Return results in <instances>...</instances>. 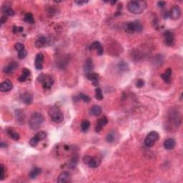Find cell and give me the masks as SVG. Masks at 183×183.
Wrapping results in <instances>:
<instances>
[{
  "mask_svg": "<svg viewBox=\"0 0 183 183\" xmlns=\"http://www.w3.org/2000/svg\"><path fill=\"white\" fill-rule=\"evenodd\" d=\"M167 130L170 132H175L179 128L182 122L181 114L177 110H172L169 112L167 118Z\"/></svg>",
  "mask_w": 183,
  "mask_h": 183,
  "instance_id": "6da1fadb",
  "label": "cell"
},
{
  "mask_svg": "<svg viewBox=\"0 0 183 183\" xmlns=\"http://www.w3.org/2000/svg\"><path fill=\"white\" fill-rule=\"evenodd\" d=\"M147 3L145 1H130L127 4V9L135 14H141L146 9Z\"/></svg>",
  "mask_w": 183,
  "mask_h": 183,
  "instance_id": "7a4b0ae2",
  "label": "cell"
},
{
  "mask_svg": "<svg viewBox=\"0 0 183 183\" xmlns=\"http://www.w3.org/2000/svg\"><path fill=\"white\" fill-rule=\"evenodd\" d=\"M45 122V117L41 113L35 112L31 115V117L29 120L30 127L32 130H37Z\"/></svg>",
  "mask_w": 183,
  "mask_h": 183,
  "instance_id": "3957f363",
  "label": "cell"
},
{
  "mask_svg": "<svg viewBox=\"0 0 183 183\" xmlns=\"http://www.w3.org/2000/svg\"><path fill=\"white\" fill-rule=\"evenodd\" d=\"M48 114L51 118L52 121L55 123H60L64 119V115L58 107L52 106L49 108Z\"/></svg>",
  "mask_w": 183,
  "mask_h": 183,
  "instance_id": "277c9868",
  "label": "cell"
},
{
  "mask_svg": "<svg viewBox=\"0 0 183 183\" xmlns=\"http://www.w3.org/2000/svg\"><path fill=\"white\" fill-rule=\"evenodd\" d=\"M38 81L42 84L45 90H49L54 85V79L50 75L41 74L38 77Z\"/></svg>",
  "mask_w": 183,
  "mask_h": 183,
  "instance_id": "5b68a950",
  "label": "cell"
},
{
  "mask_svg": "<svg viewBox=\"0 0 183 183\" xmlns=\"http://www.w3.org/2000/svg\"><path fill=\"white\" fill-rule=\"evenodd\" d=\"M124 29L127 32L133 33V32H140L143 30L142 25L139 21H134V22H129L124 24Z\"/></svg>",
  "mask_w": 183,
  "mask_h": 183,
  "instance_id": "8992f818",
  "label": "cell"
},
{
  "mask_svg": "<svg viewBox=\"0 0 183 183\" xmlns=\"http://www.w3.org/2000/svg\"><path fill=\"white\" fill-rule=\"evenodd\" d=\"M160 138V134L156 131H152L150 133L147 135L146 138H145V145L147 147H152L155 145V142H157Z\"/></svg>",
  "mask_w": 183,
  "mask_h": 183,
  "instance_id": "52a82bcc",
  "label": "cell"
},
{
  "mask_svg": "<svg viewBox=\"0 0 183 183\" xmlns=\"http://www.w3.org/2000/svg\"><path fill=\"white\" fill-rule=\"evenodd\" d=\"M47 138V133L45 131H40L38 132L37 133L32 137V139L30 140V145L32 147H37V145H38L39 142L40 141H42Z\"/></svg>",
  "mask_w": 183,
  "mask_h": 183,
  "instance_id": "ba28073f",
  "label": "cell"
},
{
  "mask_svg": "<svg viewBox=\"0 0 183 183\" xmlns=\"http://www.w3.org/2000/svg\"><path fill=\"white\" fill-rule=\"evenodd\" d=\"M165 44L168 47H172L175 43V36L172 32L170 30L165 31L163 34Z\"/></svg>",
  "mask_w": 183,
  "mask_h": 183,
  "instance_id": "9c48e42d",
  "label": "cell"
},
{
  "mask_svg": "<svg viewBox=\"0 0 183 183\" xmlns=\"http://www.w3.org/2000/svg\"><path fill=\"white\" fill-rule=\"evenodd\" d=\"M168 14H169V17H170L171 19H175V20L179 19L181 17L180 8L179 6L174 5L172 7L170 11L168 12Z\"/></svg>",
  "mask_w": 183,
  "mask_h": 183,
  "instance_id": "30bf717a",
  "label": "cell"
},
{
  "mask_svg": "<svg viewBox=\"0 0 183 183\" xmlns=\"http://www.w3.org/2000/svg\"><path fill=\"white\" fill-rule=\"evenodd\" d=\"M18 67L19 64L17 61H12V62H10L9 64H7V65L4 67L3 72L5 74H12L17 69Z\"/></svg>",
  "mask_w": 183,
  "mask_h": 183,
  "instance_id": "8fae6325",
  "label": "cell"
},
{
  "mask_svg": "<svg viewBox=\"0 0 183 183\" xmlns=\"http://www.w3.org/2000/svg\"><path fill=\"white\" fill-rule=\"evenodd\" d=\"M44 55L42 53H39L36 55L35 60V67L37 70H42L43 69Z\"/></svg>",
  "mask_w": 183,
  "mask_h": 183,
  "instance_id": "7c38bea8",
  "label": "cell"
},
{
  "mask_svg": "<svg viewBox=\"0 0 183 183\" xmlns=\"http://www.w3.org/2000/svg\"><path fill=\"white\" fill-rule=\"evenodd\" d=\"M87 75V78L92 82V85L95 87H98L99 85V82H100V75L97 73H93V72H90V73L86 74Z\"/></svg>",
  "mask_w": 183,
  "mask_h": 183,
  "instance_id": "4fadbf2b",
  "label": "cell"
},
{
  "mask_svg": "<svg viewBox=\"0 0 183 183\" xmlns=\"http://www.w3.org/2000/svg\"><path fill=\"white\" fill-rule=\"evenodd\" d=\"M49 43V40L45 36H41L39 37L35 42V46L37 48H42L46 47Z\"/></svg>",
  "mask_w": 183,
  "mask_h": 183,
  "instance_id": "5bb4252c",
  "label": "cell"
},
{
  "mask_svg": "<svg viewBox=\"0 0 183 183\" xmlns=\"http://www.w3.org/2000/svg\"><path fill=\"white\" fill-rule=\"evenodd\" d=\"M107 122H108L107 118L105 116H103L101 119H100L98 122H97L96 127H95V131H96L97 132H100V131L102 129L103 127L107 124Z\"/></svg>",
  "mask_w": 183,
  "mask_h": 183,
  "instance_id": "9a60e30c",
  "label": "cell"
},
{
  "mask_svg": "<svg viewBox=\"0 0 183 183\" xmlns=\"http://www.w3.org/2000/svg\"><path fill=\"white\" fill-rule=\"evenodd\" d=\"M83 69L86 74H88V73H90V72H92V71L94 69V64H93V61H92V59L88 58V59H86L85 63H84Z\"/></svg>",
  "mask_w": 183,
  "mask_h": 183,
  "instance_id": "2e32d148",
  "label": "cell"
},
{
  "mask_svg": "<svg viewBox=\"0 0 183 183\" xmlns=\"http://www.w3.org/2000/svg\"><path fill=\"white\" fill-rule=\"evenodd\" d=\"M71 174L69 172H63L59 175L57 179V182L59 183H64L67 182L70 180Z\"/></svg>",
  "mask_w": 183,
  "mask_h": 183,
  "instance_id": "e0dca14e",
  "label": "cell"
},
{
  "mask_svg": "<svg viewBox=\"0 0 183 183\" xmlns=\"http://www.w3.org/2000/svg\"><path fill=\"white\" fill-rule=\"evenodd\" d=\"M31 76V71L27 68H23L22 72V74L19 77L18 80L20 82H25L28 79L29 77Z\"/></svg>",
  "mask_w": 183,
  "mask_h": 183,
  "instance_id": "ac0fdd59",
  "label": "cell"
},
{
  "mask_svg": "<svg viewBox=\"0 0 183 183\" xmlns=\"http://www.w3.org/2000/svg\"><path fill=\"white\" fill-rule=\"evenodd\" d=\"M13 88V85L12 82L9 80H6L3 82L0 85V90L2 92H6L10 91Z\"/></svg>",
  "mask_w": 183,
  "mask_h": 183,
  "instance_id": "d6986e66",
  "label": "cell"
},
{
  "mask_svg": "<svg viewBox=\"0 0 183 183\" xmlns=\"http://www.w3.org/2000/svg\"><path fill=\"white\" fill-rule=\"evenodd\" d=\"M172 71L171 68H168L166 71L160 75L161 78L164 80V82L167 84H170L171 82V76Z\"/></svg>",
  "mask_w": 183,
  "mask_h": 183,
  "instance_id": "ffe728a7",
  "label": "cell"
},
{
  "mask_svg": "<svg viewBox=\"0 0 183 183\" xmlns=\"http://www.w3.org/2000/svg\"><path fill=\"white\" fill-rule=\"evenodd\" d=\"M90 49H95L98 52V54L99 55H102L104 53V49H103L102 46L99 42H94L93 43L90 45Z\"/></svg>",
  "mask_w": 183,
  "mask_h": 183,
  "instance_id": "44dd1931",
  "label": "cell"
},
{
  "mask_svg": "<svg viewBox=\"0 0 183 183\" xmlns=\"http://www.w3.org/2000/svg\"><path fill=\"white\" fill-rule=\"evenodd\" d=\"M176 145V142L174 139L169 138L167 139L164 142V147L167 150H172L175 148Z\"/></svg>",
  "mask_w": 183,
  "mask_h": 183,
  "instance_id": "7402d4cb",
  "label": "cell"
},
{
  "mask_svg": "<svg viewBox=\"0 0 183 183\" xmlns=\"http://www.w3.org/2000/svg\"><path fill=\"white\" fill-rule=\"evenodd\" d=\"M1 12H2L3 14L7 16V17H13L14 15V11L12 9V7H10L9 6H3L1 7Z\"/></svg>",
  "mask_w": 183,
  "mask_h": 183,
  "instance_id": "603a6c76",
  "label": "cell"
},
{
  "mask_svg": "<svg viewBox=\"0 0 183 183\" xmlns=\"http://www.w3.org/2000/svg\"><path fill=\"white\" fill-rule=\"evenodd\" d=\"M90 112L92 115L98 117L100 116L102 114V108L99 105H94L92 107L91 109L90 110Z\"/></svg>",
  "mask_w": 183,
  "mask_h": 183,
  "instance_id": "cb8c5ba5",
  "label": "cell"
},
{
  "mask_svg": "<svg viewBox=\"0 0 183 183\" xmlns=\"http://www.w3.org/2000/svg\"><path fill=\"white\" fill-rule=\"evenodd\" d=\"M21 100H22V101L25 104L30 105L32 102V96L30 93L26 92V93L22 94V95H21Z\"/></svg>",
  "mask_w": 183,
  "mask_h": 183,
  "instance_id": "d4e9b609",
  "label": "cell"
},
{
  "mask_svg": "<svg viewBox=\"0 0 183 183\" xmlns=\"http://www.w3.org/2000/svg\"><path fill=\"white\" fill-rule=\"evenodd\" d=\"M42 172V169L40 167H35L32 169L29 174V177L30 179H35L37 176L40 175Z\"/></svg>",
  "mask_w": 183,
  "mask_h": 183,
  "instance_id": "484cf974",
  "label": "cell"
},
{
  "mask_svg": "<svg viewBox=\"0 0 183 183\" xmlns=\"http://www.w3.org/2000/svg\"><path fill=\"white\" fill-rule=\"evenodd\" d=\"M100 163H101V160L100 158H96V157H92L91 161L89 163V166L91 168H97L98 167L100 166Z\"/></svg>",
  "mask_w": 183,
  "mask_h": 183,
  "instance_id": "4316f807",
  "label": "cell"
},
{
  "mask_svg": "<svg viewBox=\"0 0 183 183\" xmlns=\"http://www.w3.org/2000/svg\"><path fill=\"white\" fill-rule=\"evenodd\" d=\"M7 134L8 135H9V137L14 141H18L19 140V138H20V136H19L18 132H15V131H14L13 129H8Z\"/></svg>",
  "mask_w": 183,
  "mask_h": 183,
  "instance_id": "83f0119b",
  "label": "cell"
},
{
  "mask_svg": "<svg viewBox=\"0 0 183 183\" xmlns=\"http://www.w3.org/2000/svg\"><path fill=\"white\" fill-rule=\"evenodd\" d=\"M15 117H16V119H17V121H18V122H23L25 119V114H24L23 112L20 110H15Z\"/></svg>",
  "mask_w": 183,
  "mask_h": 183,
  "instance_id": "f1b7e54d",
  "label": "cell"
},
{
  "mask_svg": "<svg viewBox=\"0 0 183 183\" xmlns=\"http://www.w3.org/2000/svg\"><path fill=\"white\" fill-rule=\"evenodd\" d=\"M78 160H79L78 156H77V155H74L72 158V159H71L70 162H69V167L70 168V169H74V168L76 167V166H77V163H78Z\"/></svg>",
  "mask_w": 183,
  "mask_h": 183,
  "instance_id": "f546056e",
  "label": "cell"
},
{
  "mask_svg": "<svg viewBox=\"0 0 183 183\" xmlns=\"http://www.w3.org/2000/svg\"><path fill=\"white\" fill-rule=\"evenodd\" d=\"M24 20L29 24L35 23V19H34L33 14H32V13H27V14H26L25 16V18H24Z\"/></svg>",
  "mask_w": 183,
  "mask_h": 183,
  "instance_id": "4dcf8cb0",
  "label": "cell"
},
{
  "mask_svg": "<svg viewBox=\"0 0 183 183\" xmlns=\"http://www.w3.org/2000/svg\"><path fill=\"white\" fill-rule=\"evenodd\" d=\"M118 69L120 71L125 72V71L128 70L129 66L128 64H127V63L125 62V61H120V62L118 64Z\"/></svg>",
  "mask_w": 183,
  "mask_h": 183,
  "instance_id": "1f68e13d",
  "label": "cell"
},
{
  "mask_svg": "<svg viewBox=\"0 0 183 183\" xmlns=\"http://www.w3.org/2000/svg\"><path fill=\"white\" fill-rule=\"evenodd\" d=\"M90 127V122L88 120H84L81 124V129L82 132H85L88 130Z\"/></svg>",
  "mask_w": 183,
  "mask_h": 183,
  "instance_id": "d6a6232c",
  "label": "cell"
},
{
  "mask_svg": "<svg viewBox=\"0 0 183 183\" xmlns=\"http://www.w3.org/2000/svg\"><path fill=\"white\" fill-rule=\"evenodd\" d=\"M95 98L98 100H102L103 99L102 91L100 87H97L95 90Z\"/></svg>",
  "mask_w": 183,
  "mask_h": 183,
  "instance_id": "836d02e7",
  "label": "cell"
},
{
  "mask_svg": "<svg viewBox=\"0 0 183 183\" xmlns=\"http://www.w3.org/2000/svg\"><path fill=\"white\" fill-rule=\"evenodd\" d=\"M78 97H79V100H82V101H84L86 103H88V102H90V97L87 96V95H85V94H83V93L79 94Z\"/></svg>",
  "mask_w": 183,
  "mask_h": 183,
  "instance_id": "e575fe53",
  "label": "cell"
},
{
  "mask_svg": "<svg viewBox=\"0 0 183 183\" xmlns=\"http://www.w3.org/2000/svg\"><path fill=\"white\" fill-rule=\"evenodd\" d=\"M5 167L3 165H0V180H3L5 177Z\"/></svg>",
  "mask_w": 183,
  "mask_h": 183,
  "instance_id": "d590c367",
  "label": "cell"
},
{
  "mask_svg": "<svg viewBox=\"0 0 183 183\" xmlns=\"http://www.w3.org/2000/svg\"><path fill=\"white\" fill-rule=\"evenodd\" d=\"M114 139H115V136H114V134L113 133V132H110V133L107 135L106 140L107 142L112 143V142H114Z\"/></svg>",
  "mask_w": 183,
  "mask_h": 183,
  "instance_id": "8d00e7d4",
  "label": "cell"
},
{
  "mask_svg": "<svg viewBox=\"0 0 183 183\" xmlns=\"http://www.w3.org/2000/svg\"><path fill=\"white\" fill-rule=\"evenodd\" d=\"M27 56V50H26L25 49H23V50H22V51H20V52H18V57H19V59H25V58Z\"/></svg>",
  "mask_w": 183,
  "mask_h": 183,
  "instance_id": "74e56055",
  "label": "cell"
},
{
  "mask_svg": "<svg viewBox=\"0 0 183 183\" xmlns=\"http://www.w3.org/2000/svg\"><path fill=\"white\" fill-rule=\"evenodd\" d=\"M14 48H15V49L18 52H20V51H22V50L25 49V45H24L23 44L21 43V42L16 43L15 46H14Z\"/></svg>",
  "mask_w": 183,
  "mask_h": 183,
  "instance_id": "f35d334b",
  "label": "cell"
},
{
  "mask_svg": "<svg viewBox=\"0 0 183 183\" xmlns=\"http://www.w3.org/2000/svg\"><path fill=\"white\" fill-rule=\"evenodd\" d=\"M136 87H138V88H141V87H144L145 85V81L142 79H138L135 82Z\"/></svg>",
  "mask_w": 183,
  "mask_h": 183,
  "instance_id": "ab89813d",
  "label": "cell"
},
{
  "mask_svg": "<svg viewBox=\"0 0 183 183\" xmlns=\"http://www.w3.org/2000/svg\"><path fill=\"white\" fill-rule=\"evenodd\" d=\"M92 158V156H90V155H85V156H84L83 158H82V162L84 163V164L89 165V163L91 161Z\"/></svg>",
  "mask_w": 183,
  "mask_h": 183,
  "instance_id": "60d3db41",
  "label": "cell"
},
{
  "mask_svg": "<svg viewBox=\"0 0 183 183\" xmlns=\"http://www.w3.org/2000/svg\"><path fill=\"white\" fill-rule=\"evenodd\" d=\"M24 30V28L22 27H17V26H14L13 27L12 31L14 33H18V32H22Z\"/></svg>",
  "mask_w": 183,
  "mask_h": 183,
  "instance_id": "b9f144b4",
  "label": "cell"
},
{
  "mask_svg": "<svg viewBox=\"0 0 183 183\" xmlns=\"http://www.w3.org/2000/svg\"><path fill=\"white\" fill-rule=\"evenodd\" d=\"M7 21V16L4 15V14H3L2 16H1V19H0V22H1V25H4V23H6V22Z\"/></svg>",
  "mask_w": 183,
  "mask_h": 183,
  "instance_id": "7bdbcfd3",
  "label": "cell"
},
{
  "mask_svg": "<svg viewBox=\"0 0 183 183\" xmlns=\"http://www.w3.org/2000/svg\"><path fill=\"white\" fill-rule=\"evenodd\" d=\"M89 1H74V3L77 4H78V5H83V4H87V3H88Z\"/></svg>",
  "mask_w": 183,
  "mask_h": 183,
  "instance_id": "ee69618b",
  "label": "cell"
},
{
  "mask_svg": "<svg viewBox=\"0 0 183 183\" xmlns=\"http://www.w3.org/2000/svg\"><path fill=\"white\" fill-rule=\"evenodd\" d=\"M165 4H166V2L164 1H160L158 2V6L160 8L164 7V6H165Z\"/></svg>",
  "mask_w": 183,
  "mask_h": 183,
  "instance_id": "f6af8a7d",
  "label": "cell"
},
{
  "mask_svg": "<svg viewBox=\"0 0 183 183\" xmlns=\"http://www.w3.org/2000/svg\"><path fill=\"white\" fill-rule=\"evenodd\" d=\"M0 147H1V148H6V147H7V144L6 143V142H1V143H0Z\"/></svg>",
  "mask_w": 183,
  "mask_h": 183,
  "instance_id": "bcb514c9",
  "label": "cell"
},
{
  "mask_svg": "<svg viewBox=\"0 0 183 183\" xmlns=\"http://www.w3.org/2000/svg\"><path fill=\"white\" fill-rule=\"evenodd\" d=\"M110 3L112 4H115L117 3V1H110Z\"/></svg>",
  "mask_w": 183,
  "mask_h": 183,
  "instance_id": "7dc6e473",
  "label": "cell"
}]
</instances>
